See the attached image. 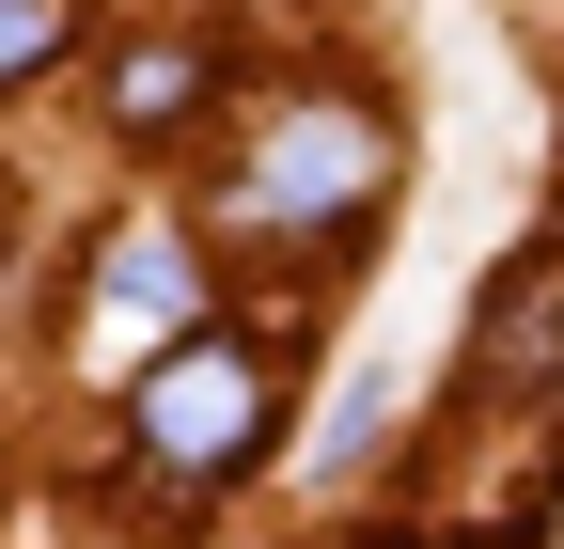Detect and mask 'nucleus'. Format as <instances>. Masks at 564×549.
Listing matches in <instances>:
<instances>
[{
  "mask_svg": "<svg viewBox=\"0 0 564 549\" xmlns=\"http://www.w3.org/2000/svg\"><path fill=\"white\" fill-rule=\"evenodd\" d=\"M126 440H141V471H158L173 503H220L267 455V362L236 330H173V346L141 362V392H126Z\"/></svg>",
  "mask_w": 564,
  "mask_h": 549,
  "instance_id": "nucleus-1",
  "label": "nucleus"
},
{
  "mask_svg": "<svg viewBox=\"0 0 564 549\" xmlns=\"http://www.w3.org/2000/svg\"><path fill=\"white\" fill-rule=\"evenodd\" d=\"M377 189H392V126H377L361 95L314 79V95L267 110V142H251V189H236V204H251L267 236H361Z\"/></svg>",
  "mask_w": 564,
  "mask_h": 549,
  "instance_id": "nucleus-2",
  "label": "nucleus"
},
{
  "mask_svg": "<svg viewBox=\"0 0 564 549\" xmlns=\"http://www.w3.org/2000/svg\"><path fill=\"white\" fill-rule=\"evenodd\" d=\"M564 377V251H518L486 283V346H470V392H549Z\"/></svg>",
  "mask_w": 564,
  "mask_h": 549,
  "instance_id": "nucleus-3",
  "label": "nucleus"
},
{
  "mask_svg": "<svg viewBox=\"0 0 564 549\" xmlns=\"http://www.w3.org/2000/svg\"><path fill=\"white\" fill-rule=\"evenodd\" d=\"M95 314H110V330H173V314H204V251H188L173 220L110 236V267H95Z\"/></svg>",
  "mask_w": 564,
  "mask_h": 549,
  "instance_id": "nucleus-4",
  "label": "nucleus"
},
{
  "mask_svg": "<svg viewBox=\"0 0 564 549\" xmlns=\"http://www.w3.org/2000/svg\"><path fill=\"white\" fill-rule=\"evenodd\" d=\"M204 79H220V47H204V32L126 47V63H110V126H126V142H158V126H188V110H204Z\"/></svg>",
  "mask_w": 564,
  "mask_h": 549,
  "instance_id": "nucleus-5",
  "label": "nucleus"
},
{
  "mask_svg": "<svg viewBox=\"0 0 564 549\" xmlns=\"http://www.w3.org/2000/svg\"><path fill=\"white\" fill-rule=\"evenodd\" d=\"M63 47H79V0H0V95H17V79H47Z\"/></svg>",
  "mask_w": 564,
  "mask_h": 549,
  "instance_id": "nucleus-6",
  "label": "nucleus"
},
{
  "mask_svg": "<svg viewBox=\"0 0 564 549\" xmlns=\"http://www.w3.org/2000/svg\"><path fill=\"white\" fill-rule=\"evenodd\" d=\"M470 549H549V518H533V503H518V518H486V534H470Z\"/></svg>",
  "mask_w": 564,
  "mask_h": 549,
  "instance_id": "nucleus-7",
  "label": "nucleus"
}]
</instances>
